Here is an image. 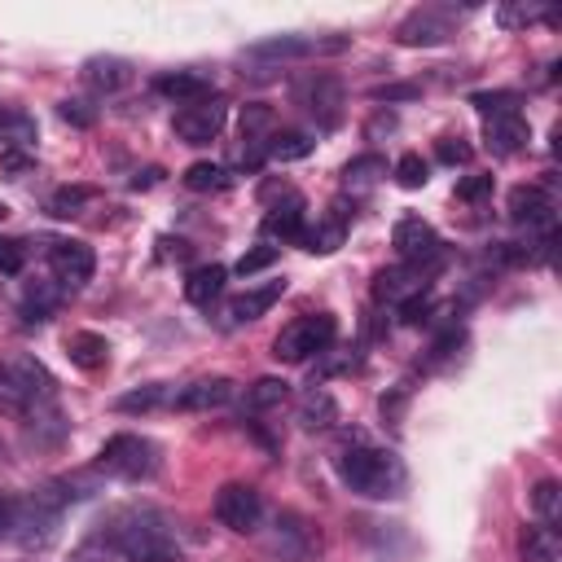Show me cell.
Wrapping results in <instances>:
<instances>
[{
	"label": "cell",
	"instance_id": "1",
	"mask_svg": "<svg viewBox=\"0 0 562 562\" xmlns=\"http://www.w3.org/2000/svg\"><path fill=\"white\" fill-rule=\"evenodd\" d=\"M97 540H105L110 553L127 562H176L180 558V540L158 509H119L110 522H101Z\"/></svg>",
	"mask_w": 562,
	"mask_h": 562
},
{
	"label": "cell",
	"instance_id": "2",
	"mask_svg": "<svg viewBox=\"0 0 562 562\" xmlns=\"http://www.w3.org/2000/svg\"><path fill=\"white\" fill-rule=\"evenodd\" d=\"M338 479L369 496V501H386V496H400L404 487V465L395 452L386 448H369V443H356V448H342L338 452Z\"/></svg>",
	"mask_w": 562,
	"mask_h": 562
},
{
	"label": "cell",
	"instance_id": "3",
	"mask_svg": "<svg viewBox=\"0 0 562 562\" xmlns=\"http://www.w3.org/2000/svg\"><path fill=\"white\" fill-rule=\"evenodd\" d=\"M53 373L35 356H4L0 360V417H31L53 400Z\"/></svg>",
	"mask_w": 562,
	"mask_h": 562
},
{
	"label": "cell",
	"instance_id": "4",
	"mask_svg": "<svg viewBox=\"0 0 562 562\" xmlns=\"http://www.w3.org/2000/svg\"><path fill=\"white\" fill-rule=\"evenodd\" d=\"M338 334V321L329 312H316V316H299L290 321L277 338H272V356L285 360V364H303L312 356H321Z\"/></svg>",
	"mask_w": 562,
	"mask_h": 562
},
{
	"label": "cell",
	"instance_id": "5",
	"mask_svg": "<svg viewBox=\"0 0 562 562\" xmlns=\"http://www.w3.org/2000/svg\"><path fill=\"white\" fill-rule=\"evenodd\" d=\"M97 470L114 474V479H149L158 470V443L145 435H110L97 452Z\"/></svg>",
	"mask_w": 562,
	"mask_h": 562
},
{
	"label": "cell",
	"instance_id": "6",
	"mask_svg": "<svg viewBox=\"0 0 562 562\" xmlns=\"http://www.w3.org/2000/svg\"><path fill=\"white\" fill-rule=\"evenodd\" d=\"M228 123V101L224 97H202V101H184L176 110V136L184 145H211Z\"/></svg>",
	"mask_w": 562,
	"mask_h": 562
},
{
	"label": "cell",
	"instance_id": "7",
	"mask_svg": "<svg viewBox=\"0 0 562 562\" xmlns=\"http://www.w3.org/2000/svg\"><path fill=\"white\" fill-rule=\"evenodd\" d=\"M215 518L237 531V536H250L259 531V518H263V496L250 487V483H224L215 492Z\"/></svg>",
	"mask_w": 562,
	"mask_h": 562
},
{
	"label": "cell",
	"instance_id": "8",
	"mask_svg": "<svg viewBox=\"0 0 562 562\" xmlns=\"http://www.w3.org/2000/svg\"><path fill=\"white\" fill-rule=\"evenodd\" d=\"M391 246H395V255H400V263H422V268H430V263H439V233L422 220V215H400L395 220V228H391Z\"/></svg>",
	"mask_w": 562,
	"mask_h": 562
},
{
	"label": "cell",
	"instance_id": "9",
	"mask_svg": "<svg viewBox=\"0 0 562 562\" xmlns=\"http://www.w3.org/2000/svg\"><path fill=\"white\" fill-rule=\"evenodd\" d=\"M294 101L321 123V127H338L342 119V83L334 75H307L294 83Z\"/></svg>",
	"mask_w": 562,
	"mask_h": 562
},
{
	"label": "cell",
	"instance_id": "10",
	"mask_svg": "<svg viewBox=\"0 0 562 562\" xmlns=\"http://www.w3.org/2000/svg\"><path fill=\"white\" fill-rule=\"evenodd\" d=\"M347 40H316V35H268L246 48V57H268V61H299L316 53H342Z\"/></svg>",
	"mask_w": 562,
	"mask_h": 562
},
{
	"label": "cell",
	"instance_id": "11",
	"mask_svg": "<svg viewBox=\"0 0 562 562\" xmlns=\"http://www.w3.org/2000/svg\"><path fill=\"white\" fill-rule=\"evenodd\" d=\"M509 220L522 224L527 233L540 228L544 237L553 233V198L540 184H514L509 189Z\"/></svg>",
	"mask_w": 562,
	"mask_h": 562
},
{
	"label": "cell",
	"instance_id": "12",
	"mask_svg": "<svg viewBox=\"0 0 562 562\" xmlns=\"http://www.w3.org/2000/svg\"><path fill=\"white\" fill-rule=\"evenodd\" d=\"M48 268H53V277L61 281V285H83V281H92V268H97V259H92V250L83 246V241H70V237H57V241H48Z\"/></svg>",
	"mask_w": 562,
	"mask_h": 562
},
{
	"label": "cell",
	"instance_id": "13",
	"mask_svg": "<svg viewBox=\"0 0 562 562\" xmlns=\"http://www.w3.org/2000/svg\"><path fill=\"white\" fill-rule=\"evenodd\" d=\"M452 35V26H448V18L439 13V9H413L400 26H395V40L404 44V48H430V44H443Z\"/></svg>",
	"mask_w": 562,
	"mask_h": 562
},
{
	"label": "cell",
	"instance_id": "14",
	"mask_svg": "<svg viewBox=\"0 0 562 562\" xmlns=\"http://www.w3.org/2000/svg\"><path fill=\"white\" fill-rule=\"evenodd\" d=\"M373 294L386 303H408L417 294H426V268L422 263H400V268H382L373 277Z\"/></svg>",
	"mask_w": 562,
	"mask_h": 562
},
{
	"label": "cell",
	"instance_id": "15",
	"mask_svg": "<svg viewBox=\"0 0 562 562\" xmlns=\"http://www.w3.org/2000/svg\"><path fill=\"white\" fill-rule=\"evenodd\" d=\"M233 400V382L228 378H198L180 391H171V408H184V413H206V408H220Z\"/></svg>",
	"mask_w": 562,
	"mask_h": 562
},
{
	"label": "cell",
	"instance_id": "16",
	"mask_svg": "<svg viewBox=\"0 0 562 562\" xmlns=\"http://www.w3.org/2000/svg\"><path fill=\"white\" fill-rule=\"evenodd\" d=\"M483 136H487V149H492V154L509 158V154L527 149L531 127H527L522 114H501V119H487V123H483Z\"/></svg>",
	"mask_w": 562,
	"mask_h": 562
},
{
	"label": "cell",
	"instance_id": "17",
	"mask_svg": "<svg viewBox=\"0 0 562 562\" xmlns=\"http://www.w3.org/2000/svg\"><path fill=\"white\" fill-rule=\"evenodd\" d=\"M285 294V281H268V285H255V290H246V294H237V299H228V307H224V316L233 321V325H246V321H259L277 299Z\"/></svg>",
	"mask_w": 562,
	"mask_h": 562
},
{
	"label": "cell",
	"instance_id": "18",
	"mask_svg": "<svg viewBox=\"0 0 562 562\" xmlns=\"http://www.w3.org/2000/svg\"><path fill=\"white\" fill-rule=\"evenodd\" d=\"M66 356H70L75 369L97 373V369L110 364V342L101 334H92V329H75V334H66Z\"/></svg>",
	"mask_w": 562,
	"mask_h": 562
},
{
	"label": "cell",
	"instance_id": "19",
	"mask_svg": "<svg viewBox=\"0 0 562 562\" xmlns=\"http://www.w3.org/2000/svg\"><path fill=\"white\" fill-rule=\"evenodd\" d=\"M263 237H281V241H299L303 237V198L290 193L285 202H277L263 215Z\"/></svg>",
	"mask_w": 562,
	"mask_h": 562
},
{
	"label": "cell",
	"instance_id": "20",
	"mask_svg": "<svg viewBox=\"0 0 562 562\" xmlns=\"http://www.w3.org/2000/svg\"><path fill=\"white\" fill-rule=\"evenodd\" d=\"M132 79V66L123 57H88L83 61V83L97 92H119Z\"/></svg>",
	"mask_w": 562,
	"mask_h": 562
},
{
	"label": "cell",
	"instance_id": "21",
	"mask_svg": "<svg viewBox=\"0 0 562 562\" xmlns=\"http://www.w3.org/2000/svg\"><path fill=\"white\" fill-rule=\"evenodd\" d=\"M518 558L522 562H562V540L553 527H522L518 536Z\"/></svg>",
	"mask_w": 562,
	"mask_h": 562
},
{
	"label": "cell",
	"instance_id": "22",
	"mask_svg": "<svg viewBox=\"0 0 562 562\" xmlns=\"http://www.w3.org/2000/svg\"><path fill=\"white\" fill-rule=\"evenodd\" d=\"M162 97H176L180 105L184 101H202V97H211V79L202 75V70H171V75H158V83H154Z\"/></svg>",
	"mask_w": 562,
	"mask_h": 562
},
{
	"label": "cell",
	"instance_id": "23",
	"mask_svg": "<svg viewBox=\"0 0 562 562\" xmlns=\"http://www.w3.org/2000/svg\"><path fill=\"white\" fill-rule=\"evenodd\" d=\"M334 422H338V404H334V395L321 391V386H312V391L299 400V426H303V430H329Z\"/></svg>",
	"mask_w": 562,
	"mask_h": 562
},
{
	"label": "cell",
	"instance_id": "24",
	"mask_svg": "<svg viewBox=\"0 0 562 562\" xmlns=\"http://www.w3.org/2000/svg\"><path fill=\"white\" fill-rule=\"evenodd\" d=\"M224 268L220 263H202V268H193L189 277H184V299L193 303V307H211V299L224 290Z\"/></svg>",
	"mask_w": 562,
	"mask_h": 562
},
{
	"label": "cell",
	"instance_id": "25",
	"mask_svg": "<svg viewBox=\"0 0 562 562\" xmlns=\"http://www.w3.org/2000/svg\"><path fill=\"white\" fill-rule=\"evenodd\" d=\"M184 189H193V193H220V189H228L233 184V176H228V167H220V162H189L184 167Z\"/></svg>",
	"mask_w": 562,
	"mask_h": 562
},
{
	"label": "cell",
	"instance_id": "26",
	"mask_svg": "<svg viewBox=\"0 0 562 562\" xmlns=\"http://www.w3.org/2000/svg\"><path fill=\"white\" fill-rule=\"evenodd\" d=\"M342 233H347V224H342V215H334V220H321L316 228H303L299 246L312 250V255H329V250L342 246Z\"/></svg>",
	"mask_w": 562,
	"mask_h": 562
},
{
	"label": "cell",
	"instance_id": "27",
	"mask_svg": "<svg viewBox=\"0 0 562 562\" xmlns=\"http://www.w3.org/2000/svg\"><path fill=\"white\" fill-rule=\"evenodd\" d=\"M312 149H316V140H312L307 132H272L268 145H263V154H268V158H281V162L307 158Z\"/></svg>",
	"mask_w": 562,
	"mask_h": 562
},
{
	"label": "cell",
	"instance_id": "28",
	"mask_svg": "<svg viewBox=\"0 0 562 562\" xmlns=\"http://www.w3.org/2000/svg\"><path fill=\"white\" fill-rule=\"evenodd\" d=\"M162 404H171V391H167L162 382L136 386V391H127V395H119V400H114V408H119V413H154V408H162Z\"/></svg>",
	"mask_w": 562,
	"mask_h": 562
},
{
	"label": "cell",
	"instance_id": "29",
	"mask_svg": "<svg viewBox=\"0 0 562 562\" xmlns=\"http://www.w3.org/2000/svg\"><path fill=\"white\" fill-rule=\"evenodd\" d=\"M531 509L540 514L544 527H558L562 522V483L558 479H540L531 487Z\"/></svg>",
	"mask_w": 562,
	"mask_h": 562
},
{
	"label": "cell",
	"instance_id": "30",
	"mask_svg": "<svg viewBox=\"0 0 562 562\" xmlns=\"http://www.w3.org/2000/svg\"><path fill=\"white\" fill-rule=\"evenodd\" d=\"M382 176H386V158H382V154H360V158H351L347 171H342L347 189H369V184H378Z\"/></svg>",
	"mask_w": 562,
	"mask_h": 562
},
{
	"label": "cell",
	"instance_id": "31",
	"mask_svg": "<svg viewBox=\"0 0 562 562\" xmlns=\"http://www.w3.org/2000/svg\"><path fill=\"white\" fill-rule=\"evenodd\" d=\"M88 198H92V189H83V184H66V189H57V193L44 202V211H48L53 220H70V215L83 211Z\"/></svg>",
	"mask_w": 562,
	"mask_h": 562
},
{
	"label": "cell",
	"instance_id": "32",
	"mask_svg": "<svg viewBox=\"0 0 562 562\" xmlns=\"http://www.w3.org/2000/svg\"><path fill=\"white\" fill-rule=\"evenodd\" d=\"M0 140H9V149H22L26 140H35V119L22 110H0Z\"/></svg>",
	"mask_w": 562,
	"mask_h": 562
},
{
	"label": "cell",
	"instance_id": "33",
	"mask_svg": "<svg viewBox=\"0 0 562 562\" xmlns=\"http://www.w3.org/2000/svg\"><path fill=\"white\" fill-rule=\"evenodd\" d=\"M470 105L483 114V119H501V114H518V105H522V97L518 92H474L470 97Z\"/></svg>",
	"mask_w": 562,
	"mask_h": 562
},
{
	"label": "cell",
	"instance_id": "34",
	"mask_svg": "<svg viewBox=\"0 0 562 562\" xmlns=\"http://www.w3.org/2000/svg\"><path fill=\"white\" fill-rule=\"evenodd\" d=\"M285 400H290V382L285 378H259L246 391V404L250 408H272V404H285Z\"/></svg>",
	"mask_w": 562,
	"mask_h": 562
},
{
	"label": "cell",
	"instance_id": "35",
	"mask_svg": "<svg viewBox=\"0 0 562 562\" xmlns=\"http://www.w3.org/2000/svg\"><path fill=\"white\" fill-rule=\"evenodd\" d=\"M391 176H395V184H400V189H422V184L430 180V167H426V158H422V154H404V158L391 167Z\"/></svg>",
	"mask_w": 562,
	"mask_h": 562
},
{
	"label": "cell",
	"instance_id": "36",
	"mask_svg": "<svg viewBox=\"0 0 562 562\" xmlns=\"http://www.w3.org/2000/svg\"><path fill=\"white\" fill-rule=\"evenodd\" d=\"M57 307V290L53 285H26V299H22V312H26V321H48V312Z\"/></svg>",
	"mask_w": 562,
	"mask_h": 562
},
{
	"label": "cell",
	"instance_id": "37",
	"mask_svg": "<svg viewBox=\"0 0 562 562\" xmlns=\"http://www.w3.org/2000/svg\"><path fill=\"white\" fill-rule=\"evenodd\" d=\"M536 18H549V22H558L553 13H544L540 4H501L496 9V22L505 26V31H514V26H527V22H536Z\"/></svg>",
	"mask_w": 562,
	"mask_h": 562
},
{
	"label": "cell",
	"instance_id": "38",
	"mask_svg": "<svg viewBox=\"0 0 562 562\" xmlns=\"http://www.w3.org/2000/svg\"><path fill=\"white\" fill-rule=\"evenodd\" d=\"M435 154H439V162H448V167H461V162H470V158H474V149H470V140H465V136H439Z\"/></svg>",
	"mask_w": 562,
	"mask_h": 562
},
{
	"label": "cell",
	"instance_id": "39",
	"mask_svg": "<svg viewBox=\"0 0 562 562\" xmlns=\"http://www.w3.org/2000/svg\"><path fill=\"white\" fill-rule=\"evenodd\" d=\"M26 171H35V154H26V149H0V176L22 180Z\"/></svg>",
	"mask_w": 562,
	"mask_h": 562
},
{
	"label": "cell",
	"instance_id": "40",
	"mask_svg": "<svg viewBox=\"0 0 562 562\" xmlns=\"http://www.w3.org/2000/svg\"><path fill=\"white\" fill-rule=\"evenodd\" d=\"M26 268V246L18 237H0V272L4 277H18Z\"/></svg>",
	"mask_w": 562,
	"mask_h": 562
},
{
	"label": "cell",
	"instance_id": "41",
	"mask_svg": "<svg viewBox=\"0 0 562 562\" xmlns=\"http://www.w3.org/2000/svg\"><path fill=\"white\" fill-rule=\"evenodd\" d=\"M272 259H277V246H255V250H246V255L237 259V277H250V272L268 268Z\"/></svg>",
	"mask_w": 562,
	"mask_h": 562
},
{
	"label": "cell",
	"instance_id": "42",
	"mask_svg": "<svg viewBox=\"0 0 562 562\" xmlns=\"http://www.w3.org/2000/svg\"><path fill=\"white\" fill-rule=\"evenodd\" d=\"M487 193H492V176H483V171H479V176H465V180L457 184V198H461V202H479V198H487Z\"/></svg>",
	"mask_w": 562,
	"mask_h": 562
},
{
	"label": "cell",
	"instance_id": "43",
	"mask_svg": "<svg viewBox=\"0 0 562 562\" xmlns=\"http://www.w3.org/2000/svg\"><path fill=\"white\" fill-rule=\"evenodd\" d=\"M268 123H272V110H268V105H250V110L241 114V136L255 140V132L268 127Z\"/></svg>",
	"mask_w": 562,
	"mask_h": 562
},
{
	"label": "cell",
	"instance_id": "44",
	"mask_svg": "<svg viewBox=\"0 0 562 562\" xmlns=\"http://www.w3.org/2000/svg\"><path fill=\"white\" fill-rule=\"evenodd\" d=\"M57 114L66 119V123H75V127H92V110H83V101H57Z\"/></svg>",
	"mask_w": 562,
	"mask_h": 562
},
{
	"label": "cell",
	"instance_id": "45",
	"mask_svg": "<svg viewBox=\"0 0 562 562\" xmlns=\"http://www.w3.org/2000/svg\"><path fill=\"white\" fill-rule=\"evenodd\" d=\"M417 97V83H386V88H373V101H408Z\"/></svg>",
	"mask_w": 562,
	"mask_h": 562
},
{
	"label": "cell",
	"instance_id": "46",
	"mask_svg": "<svg viewBox=\"0 0 562 562\" xmlns=\"http://www.w3.org/2000/svg\"><path fill=\"white\" fill-rule=\"evenodd\" d=\"M13 509H18V501H9V496L0 492V536L13 531Z\"/></svg>",
	"mask_w": 562,
	"mask_h": 562
},
{
	"label": "cell",
	"instance_id": "47",
	"mask_svg": "<svg viewBox=\"0 0 562 562\" xmlns=\"http://www.w3.org/2000/svg\"><path fill=\"white\" fill-rule=\"evenodd\" d=\"M391 127H395V114H378V119H373L364 132H369V136H378V132H391Z\"/></svg>",
	"mask_w": 562,
	"mask_h": 562
},
{
	"label": "cell",
	"instance_id": "48",
	"mask_svg": "<svg viewBox=\"0 0 562 562\" xmlns=\"http://www.w3.org/2000/svg\"><path fill=\"white\" fill-rule=\"evenodd\" d=\"M158 176H162L158 167H145V171H140V176L132 180V189H149V184H158Z\"/></svg>",
	"mask_w": 562,
	"mask_h": 562
},
{
	"label": "cell",
	"instance_id": "49",
	"mask_svg": "<svg viewBox=\"0 0 562 562\" xmlns=\"http://www.w3.org/2000/svg\"><path fill=\"white\" fill-rule=\"evenodd\" d=\"M4 215H9V206H4V202H0V220H4Z\"/></svg>",
	"mask_w": 562,
	"mask_h": 562
}]
</instances>
